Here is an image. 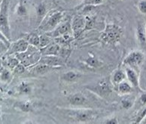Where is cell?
I'll list each match as a JSON object with an SVG mask.
<instances>
[{
	"label": "cell",
	"mask_w": 146,
	"mask_h": 124,
	"mask_svg": "<svg viewBox=\"0 0 146 124\" xmlns=\"http://www.w3.org/2000/svg\"><path fill=\"white\" fill-rule=\"evenodd\" d=\"M117 89L119 94L121 95H129L134 90L133 87L132 86V85L128 81H125V80H123V81H122L117 85Z\"/></svg>",
	"instance_id": "ac0fdd59"
},
{
	"label": "cell",
	"mask_w": 146,
	"mask_h": 124,
	"mask_svg": "<svg viewBox=\"0 0 146 124\" xmlns=\"http://www.w3.org/2000/svg\"><path fill=\"white\" fill-rule=\"evenodd\" d=\"M136 36L139 46L142 49L146 48V27L142 23H138L136 29Z\"/></svg>",
	"instance_id": "5bb4252c"
},
{
	"label": "cell",
	"mask_w": 146,
	"mask_h": 124,
	"mask_svg": "<svg viewBox=\"0 0 146 124\" xmlns=\"http://www.w3.org/2000/svg\"><path fill=\"white\" fill-rule=\"evenodd\" d=\"M16 14L21 17H23L27 15V9L26 7L25 4L23 3V1H21L17 5V9H16Z\"/></svg>",
	"instance_id": "4dcf8cb0"
},
{
	"label": "cell",
	"mask_w": 146,
	"mask_h": 124,
	"mask_svg": "<svg viewBox=\"0 0 146 124\" xmlns=\"http://www.w3.org/2000/svg\"><path fill=\"white\" fill-rule=\"evenodd\" d=\"M38 62L56 68L64 64V60L59 55H42Z\"/></svg>",
	"instance_id": "7c38bea8"
},
{
	"label": "cell",
	"mask_w": 146,
	"mask_h": 124,
	"mask_svg": "<svg viewBox=\"0 0 146 124\" xmlns=\"http://www.w3.org/2000/svg\"><path fill=\"white\" fill-rule=\"evenodd\" d=\"M15 107H17L21 111L24 112V113H28V112L32 111L33 107L32 105L29 101H18L16 104H15Z\"/></svg>",
	"instance_id": "603a6c76"
},
{
	"label": "cell",
	"mask_w": 146,
	"mask_h": 124,
	"mask_svg": "<svg viewBox=\"0 0 146 124\" xmlns=\"http://www.w3.org/2000/svg\"><path fill=\"white\" fill-rule=\"evenodd\" d=\"M105 123H109V124H115L118 123V120L116 117H111L107 119L106 120H105Z\"/></svg>",
	"instance_id": "f35d334b"
},
{
	"label": "cell",
	"mask_w": 146,
	"mask_h": 124,
	"mask_svg": "<svg viewBox=\"0 0 146 124\" xmlns=\"http://www.w3.org/2000/svg\"><path fill=\"white\" fill-rule=\"evenodd\" d=\"M146 105V92H142L140 94V95L138 97V99L136 100L135 105L134 106H136L139 111L140 109H142V107H145Z\"/></svg>",
	"instance_id": "f1b7e54d"
},
{
	"label": "cell",
	"mask_w": 146,
	"mask_h": 124,
	"mask_svg": "<svg viewBox=\"0 0 146 124\" xmlns=\"http://www.w3.org/2000/svg\"><path fill=\"white\" fill-rule=\"evenodd\" d=\"M74 39H75V36H71L69 34H66L63 35V36L54 38V41L57 44L60 45V46H69V45L71 44V42L74 40Z\"/></svg>",
	"instance_id": "44dd1931"
},
{
	"label": "cell",
	"mask_w": 146,
	"mask_h": 124,
	"mask_svg": "<svg viewBox=\"0 0 146 124\" xmlns=\"http://www.w3.org/2000/svg\"><path fill=\"white\" fill-rule=\"evenodd\" d=\"M20 63H21V61L16 56L15 57H10V55H9V58L7 60V66L11 70L15 69Z\"/></svg>",
	"instance_id": "1f68e13d"
},
{
	"label": "cell",
	"mask_w": 146,
	"mask_h": 124,
	"mask_svg": "<svg viewBox=\"0 0 146 124\" xmlns=\"http://www.w3.org/2000/svg\"><path fill=\"white\" fill-rule=\"evenodd\" d=\"M27 40L28 41L29 45L39 48V34H36V33H32V34H30L29 35H28Z\"/></svg>",
	"instance_id": "d4e9b609"
},
{
	"label": "cell",
	"mask_w": 146,
	"mask_h": 124,
	"mask_svg": "<svg viewBox=\"0 0 146 124\" xmlns=\"http://www.w3.org/2000/svg\"><path fill=\"white\" fill-rule=\"evenodd\" d=\"M106 0H82V3L77 7L78 9H81L82 7L84 6V5H94V6H97L103 4Z\"/></svg>",
	"instance_id": "f546056e"
},
{
	"label": "cell",
	"mask_w": 146,
	"mask_h": 124,
	"mask_svg": "<svg viewBox=\"0 0 146 124\" xmlns=\"http://www.w3.org/2000/svg\"><path fill=\"white\" fill-rule=\"evenodd\" d=\"M145 27H146V26H145Z\"/></svg>",
	"instance_id": "7bdbcfd3"
},
{
	"label": "cell",
	"mask_w": 146,
	"mask_h": 124,
	"mask_svg": "<svg viewBox=\"0 0 146 124\" xmlns=\"http://www.w3.org/2000/svg\"><path fill=\"white\" fill-rule=\"evenodd\" d=\"M72 33V26L71 22L69 21H64V22H61L54 30L49 33H46V34L49 35L52 39L56 38L59 36H61L66 34H70Z\"/></svg>",
	"instance_id": "9c48e42d"
},
{
	"label": "cell",
	"mask_w": 146,
	"mask_h": 124,
	"mask_svg": "<svg viewBox=\"0 0 146 124\" xmlns=\"http://www.w3.org/2000/svg\"><path fill=\"white\" fill-rule=\"evenodd\" d=\"M146 123V116L142 120V121H141V123Z\"/></svg>",
	"instance_id": "ab89813d"
},
{
	"label": "cell",
	"mask_w": 146,
	"mask_h": 124,
	"mask_svg": "<svg viewBox=\"0 0 146 124\" xmlns=\"http://www.w3.org/2000/svg\"><path fill=\"white\" fill-rule=\"evenodd\" d=\"M40 42H39V48H44L45 46H48L51 43V37L49 35L44 33V34H39Z\"/></svg>",
	"instance_id": "484cf974"
},
{
	"label": "cell",
	"mask_w": 146,
	"mask_h": 124,
	"mask_svg": "<svg viewBox=\"0 0 146 124\" xmlns=\"http://www.w3.org/2000/svg\"><path fill=\"white\" fill-rule=\"evenodd\" d=\"M29 46V43L27 40L21 39L17 40L16 42L10 45L9 49L7 51V55H11L17 54V53L23 52H25Z\"/></svg>",
	"instance_id": "8fae6325"
},
{
	"label": "cell",
	"mask_w": 146,
	"mask_h": 124,
	"mask_svg": "<svg viewBox=\"0 0 146 124\" xmlns=\"http://www.w3.org/2000/svg\"><path fill=\"white\" fill-rule=\"evenodd\" d=\"M61 50V46L56 42L50 43L44 48H40L42 55H59Z\"/></svg>",
	"instance_id": "9a60e30c"
},
{
	"label": "cell",
	"mask_w": 146,
	"mask_h": 124,
	"mask_svg": "<svg viewBox=\"0 0 146 124\" xmlns=\"http://www.w3.org/2000/svg\"><path fill=\"white\" fill-rule=\"evenodd\" d=\"M145 54L141 50H133L129 52L125 58L123 59V64L132 68L139 67L142 65L145 61Z\"/></svg>",
	"instance_id": "52a82bcc"
},
{
	"label": "cell",
	"mask_w": 146,
	"mask_h": 124,
	"mask_svg": "<svg viewBox=\"0 0 146 124\" xmlns=\"http://www.w3.org/2000/svg\"><path fill=\"white\" fill-rule=\"evenodd\" d=\"M26 70V67L23 65V64L20 63L17 67H15V69H14V71L16 74L17 75H21V74H23Z\"/></svg>",
	"instance_id": "d590c367"
},
{
	"label": "cell",
	"mask_w": 146,
	"mask_h": 124,
	"mask_svg": "<svg viewBox=\"0 0 146 124\" xmlns=\"http://www.w3.org/2000/svg\"><path fill=\"white\" fill-rule=\"evenodd\" d=\"M86 24H85V30L90 29L94 27V23H95V18L90 16H86Z\"/></svg>",
	"instance_id": "e575fe53"
},
{
	"label": "cell",
	"mask_w": 146,
	"mask_h": 124,
	"mask_svg": "<svg viewBox=\"0 0 146 124\" xmlns=\"http://www.w3.org/2000/svg\"><path fill=\"white\" fill-rule=\"evenodd\" d=\"M126 75H127V79L128 80V82L132 85L135 90L139 92H142V89L140 88L139 85V75L137 72L132 67H127L125 70Z\"/></svg>",
	"instance_id": "4fadbf2b"
},
{
	"label": "cell",
	"mask_w": 146,
	"mask_h": 124,
	"mask_svg": "<svg viewBox=\"0 0 146 124\" xmlns=\"http://www.w3.org/2000/svg\"><path fill=\"white\" fill-rule=\"evenodd\" d=\"M9 46L6 43H5L3 41L0 40V53L4 52H7L9 49Z\"/></svg>",
	"instance_id": "8d00e7d4"
},
{
	"label": "cell",
	"mask_w": 146,
	"mask_h": 124,
	"mask_svg": "<svg viewBox=\"0 0 146 124\" xmlns=\"http://www.w3.org/2000/svg\"><path fill=\"white\" fill-rule=\"evenodd\" d=\"M1 95H2V92H0V97H1Z\"/></svg>",
	"instance_id": "60d3db41"
},
{
	"label": "cell",
	"mask_w": 146,
	"mask_h": 124,
	"mask_svg": "<svg viewBox=\"0 0 146 124\" xmlns=\"http://www.w3.org/2000/svg\"><path fill=\"white\" fill-rule=\"evenodd\" d=\"M123 34V30L121 27L115 23H108L99 36V40L102 44L115 46L121 40Z\"/></svg>",
	"instance_id": "6da1fadb"
},
{
	"label": "cell",
	"mask_w": 146,
	"mask_h": 124,
	"mask_svg": "<svg viewBox=\"0 0 146 124\" xmlns=\"http://www.w3.org/2000/svg\"><path fill=\"white\" fill-rule=\"evenodd\" d=\"M18 89V92L20 94H24V95H27L30 94L32 92V86L29 83H27L25 82H22L21 84L19 85L17 87Z\"/></svg>",
	"instance_id": "83f0119b"
},
{
	"label": "cell",
	"mask_w": 146,
	"mask_h": 124,
	"mask_svg": "<svg viewBox=\"0 0 146 124\" xmlns=\"http://www.w3.org/2000/svg\"><path fill=\"white\" fill-rule=\"evenodd\" d=\"M112 82L109 78H103L94 84L87 86V88L102 99H106L112 93Z\"/></svg>",
	"instance_id": "277c9868"
},
{
	"label": "cell",
	"mask_w": 146,
	"mask_h": 124,
	"mask_svg": "<svg viewBox=\"0 0 146 124\" xmlns=\"http://www.w3.org/2000/svg\"><path fill=\"white\" fill-rule=\"evenodd\" d=\"M10 0H2L0 5V30L9 40L11 30L9 23V8Z\"/></svg>",
	"instance_id": "8992f818"
},
{
	"label": "cell",
	"mask_w": 146,
	"mask_h": 124,
	"mask_svg": "<svg viewBox=\"0 0 146 124\" xmlns=\"http://www.w3.org/2000/svg\"><path fill=\"white\" fill-rule=\"evenodd\" d=\"M145 116H146V105L145 106V107H142V109H140L139 111L134 122L136 123H140L142 119H143Z\"/></svg>",
	"instance_id": "d6a6232c"
},
{
	"label": "cell",
	"mask_w": 146,
	"mask_h": 124,
	"mask_svg": "<svg viewBox=\"0 0 146 124\" xmlns=\"http://www.w3.org/2000/svg\"><path fill=\"white\" fill-rule=\"evenodd\" d=\"M126 78H127L126 72H124L121 69H117L112 74L111 80V82H112L113 85L117 86L120 82L125 80Z\"/></svg>",
	"instance_id": "ffe728a7"
},
{
	"label": "cell",
	"mask_w": 146,
	"mask_h": 124,
	"mask_svg": "<svg viewBox=\"0 0 146 124\" xmlns=\"http://www.w3.org/2000/svg\"><path fill=\"white\" fill-rule=\"evenodd\" d=\"M70 116L72 117L78 123H90L95 120L98 116V112L96 110L90 108H75L69 110Z\"/></svg>",
	"instance_id": "5b68a950"
},
{
	"label": "cell",
	"mask_w": 146,
	"mask_h": 124,
	"mask_svg": "<svg viewBox=\"0 0 146 124\" xmlns=\"http://www.w3.org/2000/svg\"><path fill=\"white\" fill-rule=\"evenodd\" d=\"M137 8L141 14L146 15V0H139L137 3Z\"/></svg>",
	"instance_id": "836d02e7"
},
{
	"label": "cell",
	"mask_w": 146,
	"mask_h": 124,
	"mask_svg": "<svg viewBox=\"0 0 146 124\" xmlns=\"http://www.w3.org/2000/svg\"><path fill=\"white\" fill-rule=\"evenodd\" d=\"M64 13L57 9L48 11L44 16V19L38 25V29L43 33H49L55 29L57 26L63 22Z\"/></svg>",
	"instance_id": "7a4b0ae2"
},
{
	"label": "cell",
	"mask_w": 146,
	"mask_h": 124,
	"mask_svg": "<svg viewBox=\"0 0 146 124\" xmlns=\"http://www.w3.org/2000/svg\"><path fill=\"white\" fill-rule=\"evenodd\" d=\"M56 69V67H51V66L47 65V64H44L42 63H38V64H36L33 67L31 68V72L35 75H44L46 74L48 72L51 71L53 70Z\"/></svg>",
	"instance_id": "2e32d148"
},
{
	"label": "cell",
	"mask_w": 146,
	"mask_h": 124,
	"mask_svg": "<svg viewBox=\"0 0 146 124\" xmlns=\"http://www.w3.org/2000/svg\"><path fill=\"white\" fill-rule=\"evenodd\" d=\"M12 74L6 68H2L0 70V80L4 82H9L12 80Z\"/></svg>",
	"instance_id": "4316f807"
},
{
	"label": "cell",
	"mask_w": 146,
	"mask_h": 124,
	"mask_svg": "<svg viewBox=\"0 0 146 124\" xmlns=\"http://www.w3.org/2000/svg\"><path fill=\"white\" fill-rule=\"evenodd\" d=\"M82 75L79 73H78L74 70H69L63 73L60 76L61 81L67 83H73V82H77L78 80L81 78Z\"/></svg>",
	"instance_id": "e0dca14e"
},
{
	"label": "cell",
	"mask_w": 146,
	"mask_h": 124,
	"mask_svg": "<svg viewBox=\"0 0 146 124\" xmlns=\"http://www.w3.org/2000/svg\"><path fill=\"white\" fill-rule=\"evenodd\" d=\"M84 62L87 65L92 68H97L102 65V63L94 55H89V57L84 60Z\"/></svg>",
	"instance_id": "cb8c5ba5"
},
{
	"label": "cell",
	"mask_w": 146,
	"mask_h": 124,
	"mask_svg": "<svg viewBox=\"0 0 146 124\" xmlns=\"http://www.w3.org/2000/svg\"><path fill=\"white\" fill-rule=\"evenodd\" d=\"M0 40H1V41H3L5 43H6V44L8 45L9 46H10V45H11L10 40L7 38L6 36H5L4 34H2V32H1V30H0Z\"/></svg>",
	"instance_id": "74e56055"
},
{
	"label": "cell",
	"mask_w": 146,
	"mask_h": 124,
	"mask_svg": "<svg viewBox=\"0 0 146 124\" xmlns=\"http://www.w3.org/2000/svg\"><path fill=\"white\" fill-rule=\"evenodd\" d=\"M122 1H125V0H122Z\"/></svg>",
	"instance_id": "b9f144b4"
},
{
	"label": "cell",
	"mask_w": 146,
	"mask_h": 124,
	"mask_svg": "<svg viewBox=\"0 0 146 124\" xmlns=\"http://www.w3.org/2000/svg\"><path fill=\"white\" fill-rule=\"evenodd\" d=\"M136 102V99L133 96H130L129 95H123V99L121 100V106L123 109L129 110L133 107Z\"/></svg>",
	"instance_id": "7402d4cb"
},
{
	"label": "cell",
	"mask_w": 146,
	"mask_h": 124,
	"mask_svg": "<svg viewBox=\"0 0 146 124\" xmlns=\"http://www.w3.org/2000/svg\"><path fill=\"white\" fill-rule=\"evenodd\" d=\"M85 17L82 15H75L71 21L72 31L75 38H78L85 30Z\"/></svg>",
	"instance_id": "ba28073f"
},
{
	"label": "cell",
	"mask_w": 146,
	"mask_h": 124,
	"mask_svg": "<svg viewBox=\"0 0 146 124\" xmlns=\"http://www.w3.org/2000/svg\"><path fill=\"white\" fill-rule=\"evenodd\" d=\"M36 18H37V24L39 25L42 21L44 19V16L47 14V6L44 2H40L39 4L36 6Z\"/></svg>",
	"instance_id": "d6986e66"
},
{
	"label": "cell",
	"mask_w": 146,
	"mask_h": 124,
	"mask_svg": "<svg viewBox=\"0 0 146 124\" xmlns=\"http://www.w3.org/2000/svg\"><path fill=\"white\" fill-rule=\"evenodd\" d=\"M15 55L20 60L21 64H23L26 67H28L38 63L42 57V53L39 48L29 45V48L25 52L17 53Z\"/></svg>",
	"instance_id": "3957f363"
},
{
	"label": "cell",
	"mask_w": 146,
	"mask_h": 124,
	"mask_svg": "<svg viewBox=\"0 0 146 124\" xmlns=\"http://www.w3.org/2000/svg\"><path fill=\"white\" fill-rule=\"evenodd\" d=\"M69 104L73 107H83L89 103L88 99L82 92H75L67 97Z\"/></svg>",
	"instance_id": "30bf717a"
}]
</instances>
